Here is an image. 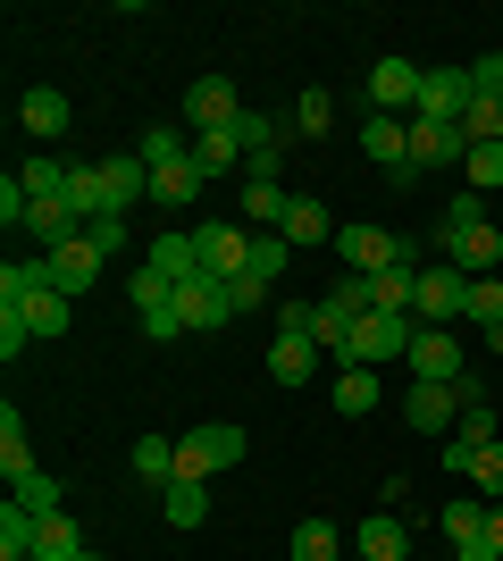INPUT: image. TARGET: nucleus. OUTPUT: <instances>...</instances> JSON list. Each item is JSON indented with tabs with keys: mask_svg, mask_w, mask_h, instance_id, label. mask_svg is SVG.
Returning a JSON list of instances; mask_svg holds the SVG:
<instances>
[{
	"mask_svg": "<svg viewBox=\"0 0 503 561\" xmlns=\"http://www.w3.org/2000/svg\"><path fill=\"white\" fill-rule=\"evenodd\" d=\"M436 243H445V260H454L461 277H495L503 227L487 218V193H454V202H445V218H436Z\"/></svg>",
	"mask_w": 503,
	"mask_h": 561,
	"instance_id": "f257e3e1",
	"label": "nucleus"
},
{
	"mask_svg": "<svg viewBox=\"0 0 503 561\" xmlns=\"http://www.w3.org/2000/svg\"><path fill=\"white\" fill-rule=\"evenodd\" d=\"M236 461H243V427H227V420L176 436V478H202V486H210L218 469H236Z\"/></svg>",
	"mask_w": 503,
	"mask_h": 561,
	"instance_id": "f03ea898",
	"label": "nucleus"
},
{
	"mask_svg": "<svg viewBox=\"0 0 503 561\" xmlns=\"http://www.w3.org/2000/svg\"><path fill=\"white\" fill-rule=\"evenodd\" d=\"M411 335H420V319H395V310H369V319L353 328V344L335 352V360H344V369H378V360H403V352H411Z\"/></svg>",
	"mask_w": 503,
	"mask_h": 561,
	"instance_id": "7ed1b4c3",
	"label": "nucleus"
},
{
	"mask_svg": "<svg viewBox=\"0 0 503 561\" xmlns=\"http://www.w3.org/2000/svg\"><path fill=\"white\" fill-rule=\"evenodd\" d=\"M411 319H420V328H454V319H470V277H461L454 260H428V268H420V302H411Z\"/></svg>",
	"mask_w": 503,
	"mask_h": 561,
	"instance_id": "20e7f679",
	"label": "nucleus"
},
{
	"mask_svg": "<svg viewBox=\"0 0 503 561\" xmlns=\"http://www.w3.org/2000/svg\"><path fill=\"white\" fill-rule=\"evenodd\" d=\"M236 126H243V93L227 84V76L185 84V135H236Z\"/></svg>",
	"mask_w": 503,
	"mask_h": 561,
	"instance_id": "39448f33",
	"label": "nucleus"
},
{
	"mask_svg": "<svg viewBox=\"0 0 503 561\" xmlns=\"http://www.w3.org/2000/svg\"><path fill=\"white\" fill-rule=\"evenodd\" d=\"M335 260H344V277H378V268L403 260V234H386V227H335Z\"/></svg>",
	"mask_w": 503,
	"mask_h": 561,
	"instance_id": "423d86ee",
	"label": "nucleus"
},
{
	"mask_svg": "<svg viewBox=\"0 0 503 561\" xmlns=\"http://www.w3.org/2000/svg\"><path fill=\"white\" fill-rule=\"evenodd\" d=\"M176 319H185V335H218L227 319H236V302H227V285H218V277L193 268V277L176 285Z\"/></svg>",
	"mask_w": 503,
	"mask_h": 561,
	"instance_id": "0eeeda50",
	"label": "nucleus"
},
{
	"mask_svg": "<svg viewBox=\"0 0 503 561\" xmlns=\"http://www.w3.org/2000/svg\"><path fill=\"white\" fill-rule=\"evenodd\" d=\"M403 360H411V377H420V386H461V377H470V360H461V344H454L445 328H420Z\"/></svg>",
	"mask_w": 503,
	"mask_h": 561,
	"instance_id": "6e6552de",
	"label": "nucleus"
},
{
	"mask_svg": "<svg viewBox=\"0 0 503 561\" xmlns=\"http://www.w3.org/2000/svg\"><path fill=\"white\" fill-rule=\"evenodd\" d=\"M470 101H479L470 68H428V76H420V117H436V126H461Z\"/></svg>",
	"mask_w": 503,
	"mask_h": 561,
	"instance_id": "1a4fd4ad",
	"label": "nucleus"
},
{
	"mask_svg": "<svg viewBox=\"0 0 503 561\" xmlns=\"http://www.w3.org/2000/svg\"><path fill=\"white\" fill-rule=\"evenodd\" d=\"M420 76L428 68H411V59H378V68H369V110L378 117H420Z\"/></svg>",
	"mask_w": 503,
	"mask_h": 561,
	"instance_id": "9d476101",
	"label": "nucleus"
},
{
	"mask_svg": "<svg viewBox=\"0 0 503 561\" xmlns=\"http://www.w3.org/2000/svg\"><path fill=\"white\" fill-rule=\"evenodd\" d=\"M193 260H202V277L236 285L243 260H252V234H243V227H193Z\"/></svg>",
	"mask_w": 503,
	"mask_h": 561,
	"instance_id": "9b49d317",
	"label": "nucleus"
},
{
	"mask_svg": "<svg viewBox=\"0 0 503 561\" xmlns=\"http://www.w3.org/2000/svg\"><path fill=\"white\" fill-rule=\"evenodd\" d=\"M361 151H369V160H386V176H395V185H411V117H361Z\"/></svg>",
	"mask_w": 503,
	"mask_h": 561,
	"instance_id": "f8f14e48",
	"label": "nucleus"
},
{
	"mask_svg": "<svg viewBox=\"0 0 503 561\" xmlns=\"http://www.w3.org/2000/svg\"><path fill=\"white\" fill-rule=\"evenodd\" d=\"M461 160H470V135H461V126L411 117V176H428V168H461Z\"/></svg>",
	"mask_w": 503,
	"mask_h": 561,
	"instance_id": "ddd939ff",
	"label": "nucleus"
},
{
	"mask_svg": "<svg viewBox=\"0 0 503 561\" xmlns=\"http://www.w3.org/2000/svg\"><path fill=\"white\" fill-rule=\"evenodd\" d=\"M461 411H470V394H461V386H420V377H411V394H403V420H411V427H436V436H454Z\"/></svg>",
	"mask_w": 503,
	"mask_h": 561,
	"instance_id": "4468645a",
	"label": "nucleus"
},
{
	"mask_svg": "<svg viewBox=\"0 0 503 561\" xmlns=\"http://www.w3.org/2000/svg\"><path fill=\"white\" fill-rule=\"evenodd\" d=\"M43 268H50V285H59V294H93L101 243H93V234H76V243H59V252H43Z\"/></svg>",
	"mask_w": 503,
	"mask_h": 561,
	"instance_id": "2eb2a0df",
	"label": "nucleus"
},
{
	"mask_svg": "<svg viewBox=\"0 0 503 561\" xmlns=\"http://www.w3.org/2000/svg\"><path fill=\"white\" fill-rule=\"evenodd\" d=\"M353 553L361 561H411V528H403V512H369L353 528Z\"/></svg>",
	"mask_w": 503,
	"mask_h": 561,
	"instance_id": "dca6fc26",
	"label": "nucleus"
},
{
	"mask_svg": "<svg viewBox=\"0 0 503 561\" xmlns=\"http://www.w3.org/2000/svg\"><path fill=\"white\" fill-rule=\"evenodd\" d=\"M319 360H328L319 335H277V344H268V377H277V386H311Z\"/></svg>",
	"mask_w": 503,
	"mask_h": 561,
	"instance_id": "f3484780",
	"label": "nucleus"
},
{
	"mask_svg": "<svg viewBox=\"0 0 503 561\" xmlns=\"http://www.w3.org/2000/svg\"><path fill=\"white\" fill-rule=\"evenodd\" d=\"M25 234H34L43 252H59V243H76V234H84V210H76L68 193H59V202H34V210H25Z\"/></svg>",
	"mask_w": 503,
	"mask_h": 561,
	"instance_id": "a211bd4d",
	"label": "nucleus"
},
{
	"mask_svg": "<svg viewBox=\"0 0 503 561\" xmlns=\"http://www.w3.org/2000/svg\"><path fill=\"white\" fill-rule=\"evenodd\" d=\"M18 117H25V135H34V142H59V135H68V93H50V84H34V93H18Z\"/></svg>",
	"mask_w": 503,
	"mask_h": 561,
	"instance_id": "6ab92c4d",
	"label": "nucleus"
},
{
	"mask_svg": "<svg viewBox=\"0 0 503 561\" xmlns=\"http://www.w3.org/2000/svg\"><path fill=\"white\" fill-rule=\"evenodd\" d=\"M101 185H110V218H126V210H135V202L151 193L144 151H126V160H101Z\"/></svg>",
	"mask_w": 503,
	"mask_h": 561,
	"instance_id": "aec40b11",
	"label": "nucleus"
},
{
	"mask_svg": "<svg viewBox=\"0 0 503 561\" xmlns=\"http://www.w3.org/2000/svg\"><path fill=\"white\" fill-rule=\"evenodd\" d=\"M411 302H420V268H403V260H395V268H378V277H369V310L411 319Z\"/></svg>",
	"mask_w": 503,
	"mask_h": 561,
	"instance_id": "412c9836",
	"label": "nucleus"
},
{
	"mask_svg": "<svg viewBox=\"0 0 503 561\" xmlns=\"http://www.w3.org/2000/svg\"><path fill=\"white\" fill-rule=\"evenodd\" d=\"M286 243H335V218H328V202H311V193H294L286 202Z\"/></svg>",
	"mask_w": 503,
	"mask_h": 561,
	"instance_id": "4be33fe9",
	"label": "nucleus"
},
{
	"mask_svg": "<svg viewBox=\"0 0 503 561\" xmlns=\"http://www.w3.org/2000/svg\"><path fill=\"white\" fill-rule=\"evenodd\" d=\"M151 202H160V210H193V202H202V168H193V160L151 168Z\"/></svg>",
	"mask_w": 503,
	"mask_h": 561,
	"instance_id": "5701e85b",
	"label": "nucleus"
},
{
	"mask_svg": "<svg viewBox=\"0 0 503 561\" xmlns=\"http://www.w3.org/2000/svg\"><path fill=\"white\" fill-rule=\"evenodd\" d=\"M160 512H168V528H202V519H210V486H202V478H176V486H160Z\"/></svg>",
	"mask_w": 503,
	"mask_h": 561,
	"instance_id": "b1692460",
	"label": "nucleus"
},
{
	"mask_svg": "<svg viewBox=\"0 0 503 561\" xmlns=\"http://www.w3.org/2000/svg\"><path fill=\"white\" fill-rule=\"evenodd\" d=\"M286 202L294 193L277 185V176H243V218H252V227H286Z\"/></svg>",
	"mask_w": 503,
	"mask_h": 561,
	"instance_id": "393cba45",
	"label": "nucleus"
},
{
	"mask_svg": "<svg viewBox=\"0 0 503 561\" xmlns=\"http://www.w3.org/2000/svg\"><path fill=\"white\" fill-rule=\"evenodd\" d=\"M193 168H202V185L210 176H243V142L236 135H193Z\"/></svg>",
	"mask_w": 503,
	"mask_h": 561,
	"instance_id": "a878e982",
	"label": "nucleus"
},
{
	"mask_svg": "<svg viewBox=\"0 0 503 561\" xmlns=\"http://www.w3.org/2000/svg\"><path fill=\"white\" fill-rule=\"evenodd\" d=\"M286 553L294 561H344V528H335V519H302Z\"/></svg>",
	"mask_w": 503,
	"mask_h": 561,
	"instance_id": "bb28decb",
	"label": "nucleus"
},
{
	"mask_svg": "<svg viewBox=\"0 0 503 561\" xmlns=\"http://www.w3.org/2000/svg\"><path fill=\"white\" fill-rule=\"evenodd\" d=\"M335 411H344V420H369V411H378V369H335Z\"/></svg>",
	"mask_w": 503,
	"mask_h": 561,
	"instance_id": "cd10ccee",
	"label": "nucleus"
},
{
	"mask_svg": "<svg viewBox=\"0 0 503 561\" xmlns=\"http://www.w3.org/2000/svg\"><path fill=\"white\" fill-rule=\"evenodd\" d=\"M34 528H43V512H25L18 494H9V503H0V561L34 553Z\"/></svg>",
	"mask_w": 503,
	"mask_h": 561,
	"instance_id": "c85d7f7f",
	"label": "nucleus"
},
{
	"mask_svg": "<svg viewBox=\"0 0 503 561\" xmlns=\"http://www.w3.org/2000/svg\"><path fill=\"white\" fill-rule=\"evenodd\" d=\"M0 469H9V486H18V478H34V436H25L18 411H0Z\"/></svg>",
	"mask_w": 503,
	"mask_h": 561,
	"instance_id": "c756f323",
	"label": "nucleus"
},
{
	"mask_svg": "<svg viewBox=\"0 0 503 561\" xmlns=\"http://www.w3.org/2000/svg\"><path fill=\"white\" fill-rule=\"evenodd\" d=\"M436 528H445V545H470V537H487V503H479V494H454V503L436 512Z\"/></svg>",
	"mask_w": 503,
	"mask_h": 561,
	"instance_id": "7c9ffc66",
	"label": "nucleus"
},
{
	"mask_svg": "<svg viewBox=\"0 0 503 561\" xmlns=\"http://www.w3.org/2000/svg\"><path fill=\"white\" fill-rule=\"evenodd\" d=\"M68 202L84 210V227H93V218H110V185H101V160H76V176H68Z\"/></svg>",
	"mask_w": 503,
	"mask_h": 561,
	"instance_id": "2f4dec72",
	"label": "nucleus"
},
{
	"mask_svg": "<svg viewBox=\"0 0 503 561\" xmlns=\"http://www.w3.org/2000/svg\"><path fill=\"white\" fill-rule=\"evenodd\" d=\"M135 478L144 486H176V436H144L135 445Z\"/></svg>",
	"mask_w": 503,
	"mask_h": 561,
	"instance_id": "473e14b6",
	"label": "nucleus"
},
{
	"mask_svg": "<svg viewBox=\"0 0 503 561\" xmlns=\"http://www.w3.org/2000/svg\"><path fill=\"white\" fill-rule=\"evenodd\" d=\"M286 252H294L286 234H252V260H243V277H252V285H268V294H277V277H286Z\"/></svg>",
	"mask_w": 503,
	"mask_h": 561,
	"instance_id": "72a5a7b5",
	"label": "nucleus"
},
{
	"mask_svg": "<svg viewBox=\"0 0 503 561\" xmlns=\"http://www.w3.org/2000/svg\"><path fill=\"white\" fill-rule=\"evenodd\" d=\"M34 553H43V561H76V553H84L76 519H68V512H43V528H34Z\"/></svg>",
	"mask_w": 503,
	"mask_h": 561,
	"instance_id": "f704fd0d",
	"label": "nucleus"
},
{
	"mask_svg": "<svg viewBox=\"0 0 503 561\" xmlns=\"http://www.w3.org/2000/svg\"><path fill=\"white\" fill-rule=\"evenodd\" d=\"M151 268H160V277H176V285H185L193 268H202V260H193V234H151Z\"/></svg>",
	"mask_w": 503,
	"mask_h": 561,
	"instance_id": "c9c22d12",
	"label": "nucleus"
},
{
	"mask_svg": "<svg viewBox=\"0 0 503 561\" xmlns=\"http://www.w3.org/2000/svg\"><path fill=\"white\" fill-rule=\"evenodd\" d=\"M461 176H470V193H495V185H503V142H470Z\"/></svg>",
	"mask_w": 503,
	"mask_h": 561,
	"instance_id": "e433bc0d",
	"label": "nucleus"
},
{
	"mask_svg": "<svg viewBox=\"0 0 503 561\" xmlns=\"http://www.w3.org/2000/svg\"><path fill=\"white\" fill-rule=\"evenodd\" d=\"M176 160H193L185 126H151V135H144V168H176Z\"/></svg>",
	"mask_w": 503,
	"mask_h": 561,
	"instance_id": "4c0bfd02",
	"label": "nucleus"
},
{
	"mask_svg": "<svg viewBox=\"0 0 503 561\" xmlns=\"http://www.w3.org/2000/svg\"><path fill=\"white\" fill-rule=\"evenodd\" d=\"M9 494H18L25 512H68V486H59V478H43V469H34V478H18Z\"/></svg>",
	"mask_w": 503,
	"mask_h": 561,
	"instance_id": "58836bf2",
	"label": "nucleus"
},
{
	"mask_svg": "<svg viewBox=\"0 0 503 561\" xmlns=\"http://www.w3.org/2000/svg\"><path fill=\"white\" fill-rule=\"evenodd\" d=\"M454 445H470V453H487V445H495V402H470V411H461Z\"/></svg>",
	"mask_w": 503,
	"mask_h": 561,
	"instance_id": "ea45409f",
	"label": "nucleus"
},
{
	"mask_svg": "<svg viewBox=\"0 0 503 561\" xmlns=\"http://www.w3.org/2000/svg\"><path fill=\"white\" fill-rule=\"evenodd\" d=\"M335 126V93H302L294 101V135H328Z\"/></svg>",
	"mask_w": 503,
	"mask_h": 561,
	"instance_id": "a19ab883",
	"label": "nucleus"
},
{
	"mask_svg": "<svg viewBox=\"0 0 503 561\" xmlns=\"http://www.w3.org/2000/svg\"><path fill=\"white\" fill-rule=\"evenodd\" d=\"M311 319H319L311 294H277V335H311Z\"/></svg>",
	"mask_w": 503,
	"mask_h": 561,
	"instance_id": "79ce46f5",
	"label": "nucleus"
},
{
	"mask_svg": "<svg viewBox=\"0 0 503 561\" xmlns=\"http://www.w3.org/2000/svg\"><path fill=\"white\" fill-rule=\"evenodd\" d=\"M470 319H479V328L503 319V277H470Z\"/></svg>",
	"mask_w": 503,
	"mask_h": 561,
	"instance_id": "37998d69",
	"label": "nucleus"
},
{
	"mask_svg": "<svg viewBox=\"0 0 503 561\" xmlns=\"http://www.w3.org/2000/svg\"><path fill=\"white\" fill-rule=\"evenodd\" d=\"M470 486H479L487 503H503V445H487L479 461H470Z\"/></svg>",
	"mask_w": 503,
	"mask_h": 561,
	"instance_id": "c03bdc74",
	"label": "nucleus"
},
{
	"mask_svg": "<svg viewBox=\"0 0 503 561\" xmlns=\"http://www.w3.org/2000/svg\"><path fill=\"white\" fill-rule=\"evenodd\" d=\"M25 344H34V328H25L18 310H0V360H18V352H25Z\"/></svg>",
	"mask_w": 503,
	"mask_h": 561,
	"instance_id": "a18cd8bd",
	"label": "nucleus"
},
{
	"mask_svg": "<svg viewBox=\"0 0 503 561\" xmlns=\"http://www.w3.org/2000/svg\"><path fill=\"white\" fill-rule=\"evenodd\" d=\"M227 302H236V319H243V310H268L277 294H268V285H252V277H236V285H227Z\"/></svg>",
	"mask_w": 503,
	"mask_h": 561,
	"instance_id": "49530a36",
	"label": "nucleus"
},
{
	"mask_svg": "<svg viewBox=\"0 0 503 561\" xmlns=\"http://www.w3.org/2000/svg\"><path fill=\"white\" fill-rule=\"evenodd\" d=\"M84 234H93V243H101V260H110V252H126V234H135V227H126V218H93Z\"/></svg>",
	"mask_w": 503,
	"mask_h": 561,
	"instance_id": "de8ad7c7",
	"label": "nucleus"
},
{
	"mask_svg": "<svg viewBox=\"0 0 503 561\" xmlns=\"http://www.w3.org/2000/svg\"><path fill=\"white\" fill-rule=\"evenodd\" d=\"M470 84H479V93H487V101H503V50H487L479 68H470Z\"/></svg>",
	"mask_w": 503,
	"mask_h": 561,
	"instance_id": "09e8293b",
	"label": "nucleus"
},
{
	"mask_svg": "<svg viewBox=\"0 0 503 561\" xmlns=\"http://www.w3.org/2000/svg\"><path fill=\"white\" fill-rule=\"evenodd\" d=\"M454 561H503V553H495V537H470V545H454Z\"/></svg>",
	"mask_w": 503,
	"mask_h": 561,
	"instance_id": "8fccbe9b",
	"label": "nucleus"
},
{
	"mask_svg": "<svg viewBox=\"0 0 503 561\" xmlns=\"http://www.w3.org/2000/svg\"><path fill=\"white\" fill-rule=\"evenodd\" d=\"M487 537H495V553H503V503H487Z\"/></svg>",
	"mask_w": 503,
	"mask_h": 561,
	"instance_id": "3c124183",
	"label": "nucleus"
},
{
	"mask_svg": "<svg viewBox=\"0 0 503 561\" xmlns=\"http://www.w3.org/2000/svg\"><path fill=\"white\" fill-rule=\"evenodd\" d=\"M487 352H503V319H495V328H487Z\"/></svg>",
	"mask_w": 503,
	"mask_h": 561,
	"instance_id": "603ef678",
	"label": "nucleus"
},
{
	"mask_svg": "<svg viewBox=\"0 0 503 561\" xmlns=\"http://www.w3.org/2000/svg\"><path fill=\"white\" fill-rule=\"evenodd\" d=\"M18 561H43V553H18Z\"/></svg>",
	"mask_w": 503,
	"mask_h": 561,
	"instance_id": "864d4df0",
	"label": "nucleus"
},
{
	"mask_svg": "<svg viewBox=\"0 0 503 561\" xmlns=\"http://www.w3.org/2000/svg\"><path fill=\"white\" fill-rule=\"evenodd\" d=\"M76 561H93V553H76Z\"/></svg>",
	"mask_w": 503,
	"mask_h": 561,
	"instance_id": "5fc2aeb1",
	"label": "nucleus"
}]
</instances>
